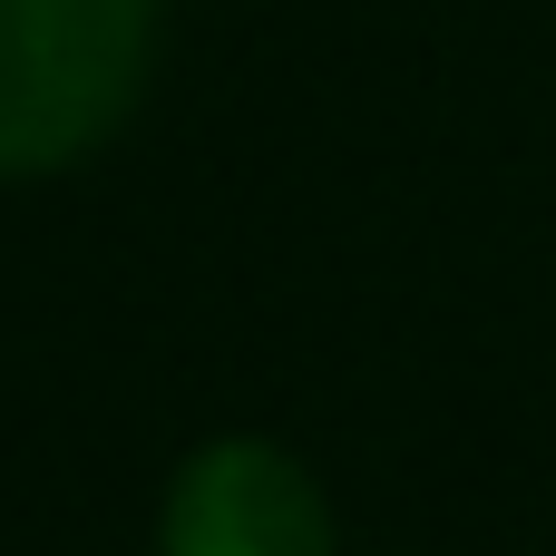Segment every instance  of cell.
I'll return each instance as SVG.
<instances>
[{
  "instance_id": "obj_1",
  "label": "cell",
  "mask_w": 556,
  "mask_h": 556,
  "mask_svg": "<svg viewBox=\"0 0 556 556\" xmlns=\"http://www.w3.org/2000/svg\"><path fill=\"white\" fill-rule=\"evenodd\" d=\"M156 78V0H0V186L117 147Z\"/></svg>"
},
{
  "instance_id": "obj_2",
  "label": "cell",
  "mask_w": 556,
  "mask_h": 556,
  "mask_svg": "<svg viewBox=\"0 0 556 556\" xmlns=\"http://www.w3.org/2000/svg\"><path fill=\"white\" fill-rule=\"evenodd\" d=\"M156 556H342V528L303 450L264 430H215L166 469Z\"/></svg>"
}]
</instances>
